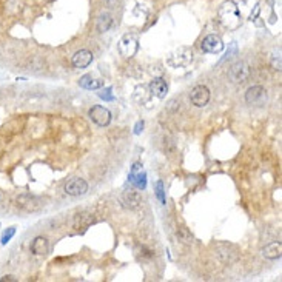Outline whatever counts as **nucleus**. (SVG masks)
Masks as SVG:
<instances>
[{
    "label": "nucleus",
    "mask_w": 282,
    "mask_h": 282,
    "mask_svg": "<svg viewBox=\"0 0 282 282\" xmlns=\"http://www.w3.org/2000/svg\"><path fill=\"white\" fill-rule=\"evenodd\" d=\"M218 17H219V22L223 28L227 30H238L241 26V13H239V6L231 2V0H227L223 2L218 11Z\"/></svg>",
    "instance_id": "1"
},
{
    "label": "nucleus",
    "mask_w": 282,
    "mask_h": 282,
    "mask_svg": "<svg viewBox=\"0 0 282 282\" xmlns=\"http://www.w3.org/2000/svg\"><path fill=\"white\" fill-rule=\"evenodd\" d=\"M119 53L126 57V59H130V57H133L136 53H138L139 50V40L138 37H136L134 34H125L121 40H119Z\"/></svg>",
    "instance_id": "2"
},
{
    "label": "nucleus",
    "mask_w": 282,
    "mask_h": 282,
    "mask_svg": "<svg viewBox=\"0 0 282 282\" xmlns=\"http://www.w3.org/2000/svg\"><path fill=\"white\" fill-rule=\"evenodd\" d=\"M250 76V68L245 62H236L230 66L228 77L233 83H244Z\"/></svg>",
    "instance_id": "3"
},
{
    "label": "nucleus",
    "mask_w": 282,
    "mask_h": 282,
    "mask_svg": "<svg viewBox=\"0 0 282 282\" xmlns=\"http://www.w3.org/2000/svg\"><path fill=\"white\" fill-rule=\"evenodd\" d=\"M245 101L250 105H256L261 106L267 102V91L264 86L261 85H255V86H250L245 93Z\"/></svg>",
    "instance_id": "4"
},
{
    "label": "nucleus",
    "mask_w": 282,
    "mask_h": 282,
    "mask_svg": "<svg viewBox=\"0 0 282 282\" xmlns=\"http://www.w3.org/2000/svg\"><path fill=\"white\" fill-rule=\"evenodd\" d=\"M16 202H17L19 208H22V210H25L28 213L39 211L43 205L40 199L36 198V196H31V194H20V196L16 199Z\"/></svg>",
    "instance_id": "5"
},
{
    "label": "nucleus",
    "mask_w": 282,
    "mask_h": 282,
    "mask_svg": "<svg viewBox=\"0 0 282 282\" xmlns=\"http://www.w3.org/2000/svg\"><path fill=\"white\" fill-rule=\"evenodd\" d=\"M193 60V53L188 50V48H181L176 53H173L168 57V65H171L173 68H181V66H187L190 65Z\"/></svg>",
    "instance_id": "6"
},
{
    "label": "nucleus",
    "mask_w": 282,
    "mask_h": 282,
    "mask_svg": "<svg viewBox=\"0 0 282 282\" xmlns=\"http://www.w3.org/2000/svg\"><path fill=\"white\" fill-rule=\"evenodd\" d=\"M190 101H191V103L194 106H199V108H202V106H205L210 102V90L207 88L205 85L194 86V88L191 90V93H190Z\"/></svg>",
    "instance_id": "7"
},
{
    "label": "nucleus",
    "mask_w": 282,
    "mask_h": 282,
    "mask_svg": "<svg viewBox=\"0 0 282 282\" xmlns=\"http://www.w3.org/2000/svg\"><path fill=\"white\" fill-rule=\"evenodd\" d=\"M90 118L94 123H97L99 126H106L110 125L111 122V113L108 108H105V106H101V105H96L90 110Z\"/></svg>",
    "instance_id": "8"
},
{
    "label": "nucleus",
    "mask_w": 282,
    "mask_h": 282,
    "mask_svg": "<svg viewBox=\"0 0 282 282\" xmlns=\"http://www.w3.org/2000/svg\"><path fill=\"white\" fill-rule=\"evenodd\" d=\"M202 50L205 53H210V54H219L222 50H223V42L222 39L216 34H210L207 36L205 39L202 40L201 43Z\"/></svg>",
    "instance_id": "9"
},
{
    "label": "nucleus",
    "mask_w": 282,
    "mask_h": 282,
    "mask_svg": "<svg viewBox=\"0 0 282 282\" xmlns=\"http://www.w3.org/2000/svg\"><path fill=\"white\" fill-rule=\"evenodd\" d=\"M121 202L123 203V207L130 208V210H134V208H138L142 203V196H141L139 191H136L134 188H131V190H126V191L122 193Z\"/></svg>",
    "instance_id": "10"
},
{
    "label": "nucleus",
    "mask_w": 282,
    "mask_h": 282,
    "mask_svg": "<svg viewBox=\"0 0 282 282\" xmlns=\"http://www.w3.org/2000/svg\"><path fill=\"white\" fill-rule=\"evenodd\" d=\"M65 191H66V194H70V196H82V194L88 191V183H86L83 179L76 178L66 183Z\"/></svg>",
    "instance_id": "11"
},
{
    "label": "nucleus",
    "mask_w": 282,
    "mask_h": 282,
    "mask_svg": "<svg viewBox=\"0 0 282 282\" xmlns=\"http://www.w3.org/2000/svg\"><path fill=\"white\" fill-rule=\"evenodd\" d=\"M150 88V93L151 96L158 97V99H163L165 96H167L168 93V86H167V82H165L163 79H161V77H156V79H153L148 85Z\"/></svg>",
    "instance_id": "12"
},
{
    "label": "nucleus",
    "mask_w": 282,
    "mask_h": 282,
    "mask_svg": "<svg viewBox=\"0 0 282 282\" xmlns=\"http://www.w3.org/2000/svg\"><path fill=\"white\" fill-rule=\"evenodd\" d=\"M93 62V53L88 50H81L73 56V65L76 68H86Z\"/></svg>",
    "instance_id": "13"
},
{
    "label": "nucleus",
    "mask_w": 282,
    "mask_h": 282,
    "mask_svg": "<svg viewBox=\"0 0 282 282\" xmlns=\"http://www.w3.org/2000/svg\"><path fill=\"white\" fill-rule=\"evenodd\" d=\"M48 250H50V244H48V239L43 238V236H37L34 241H33V244H31V251H33V255L36 256H45Z\"/></svg>",
    "instance_id": "14"
},
{
    "label": "nucleus",
    "mask_w": 282,
    "mask_h": 282,
    "mask_svg": "<svg viewBox=\"0 0 282 282\" xmlns=\"http://www.w3.org/2000/svg\"><path fill=\"white\" fill-rule=\"evenodd\" d=\"M281 255H282L281 242H273V244H268L267 247L262 248V256L265 259H279Z\"/></svg>",
    "instance_id": "15"
},
{
    "label": "nucleus",
    "mask_w": 282,
    "mask_h": 282,
    "mask_svg": "<svg viewBox=\"0 0 282 282\" xmlns=\"http://www.w3.org/2000/svg\"><path fill=\"white\" fill-rule=\"evenodd\" d=\"M79 85L82 86V88H85V90H101L102 86H103V81L94 79L93 76L85 74L83 77H81Z\"/></svg>",
    "instance_id": "16"
},
{
    "label": "nucleus",
    "mask_w": 282,
    "mask_h": 282,
    "mask_svg": "<svg viewBox=\"0 0 282 282\" xmlns=\"http://www.w3.org/2000/svg\"><path fill=\"white\" fill-rule=\"evenodd\" d=\"M128 181H130L138 190H145V187H147V174H145L142 170H141V171H136V173H130Z\"/></svg>",
    "instance_id": "17"
},
{
    "label": "nucleus",
    "mask_w": 282,
    "mask_h": 282,
    "mask_svg": "<svg viewBox=\"0 0 282 282\" xmlns=\"http://www.w3.org/2000/svg\"><path fill=\"white\" fill-rule=\"evenodd\" d=\"M113 26V17L108 13H103L99 16V20H97V30L99 33H106Z\"/></svg>",
    "instance_id": "18"
},
{
    "label": "nucleus",
    "mask_w": 282,
    "mask_h": 282,
    "mask_svg": "<svg viewBox=\"0 0 282 282\" xmlns=\"http://www.w3.org/2000/svg\"><path fill=\"white\" fill-rule=\"evenodd\" d=\"M176 236H178V239L182 242V244L191 245L194 242V236L191 235V231L187 227H179L178 231H176Z\"/></svg>",
    "instance_id": "19"
},
{
    "label": "nucleus",
    "mask_w": 282,
    "mask_h": 282,
    "mask_svg": "<svg viewBox=\"0 0 282 282\" xmlns=\"http://www.w3.org/2000/svg\"><path fill=\"white\" fill-rule=\"evenodd\" d=\"M91 222H93V216H90V215H77L76 216V222H74V227L81 230V228L88 227Z\"/></svg>",
    "instance_id": "20"
},
{
    "label": "nucleus",
    "mask_w": 282,
    "mask_h": 282,
    "mask_svg": "<svg viewBox=\"0 0 282 282\" xmlns=\"http://www.w3.org/2000/svg\"><path fill=\"white\" fill-rule=\"evenodd\" d=\"M14 235H16V227H9V228H6V230L3 231V235H2V239H0V241H2V244L6 245L8 242L11 241V238H13Z\"/></svg>",
    "instance_id": "21"
},
{
    "label": "nucleus",
    "mask_w": 282,
    "mask_h": 282,
    "mask_svg": "<svg viewBox=\"0 0 282 282\" xmlns=\"http://www.w3.org/2000/svg\"><path fill=\"white\" fill-rule=\"evenodd\" d=\"M99 97L101 99H103V101H106V102H113L114 101V96H113V88H105V90H101V93H99Z\"/></svg>",
    "instance_id": "22"
},
{
    "label": "nucleus",
    "mask_w": 282,
    "mask_h": 282,
    "mask_svg": "<svg viewBox=\"0 0 282 282\" xmlns=\"http://www.w3.org/2000/svg\"><path fill=\"white\" fill-rule=\"evenodd\" d=\"M156 196L161 203H165V191H163V182L158 181L156 182Z\"/></svg>",
    "instance_id": "23"
},
{
    "label": "nucleus",
    "mask_w": 282,
    "mask_h": 282,
    "mask_svg": "<svg viewBox=\"0 0 282 282\" xmlns=\"http://www.w3.org/2000/svg\"><path fill=\"white\" fill-rule=\"evenodd\" d=\"M238 53V46H236V43L233 42L231 43V46H230V51H227V54H225V57H223V59L221 60V62H223V60H227V59H231L233 56H235Z\"/></svg>",
    "instance_id": "24"
},
{
    "label": "nucleus",
    "mask_w": 282,
    "mask_h": 282,
    "mask_svg": "<svg viewBox=\"0 0 282 282\" xmlns=\"http://www.w3.org/2000/svg\"><path fill=\"white\" fill-rule=\"evenodd\" d=\"M273 66H275V70L281 71V57H279V54H278V57L276 56L273 57Z\"/></svg>",
    "instance_id": "25"
},
{
    "label": "nucleus",
    "mask_w": 282,
    "mask_h": 282,
    "mask_svg": "<svg viewBox=\"0 0 282 282\" xmlns=\"http://www.w3.org/2000/svg\"><path fill=\"white\" fill-rule=\"evenodd\" d=\"M142 128H143V122L139 121L138 123H136V126H134V134H141Z\"/></svg>",
    "instance_id": "26"
},
{
    "label": "nucleus",
    "mask_w": 282,
    "mask_h": 282,
    "mask_svg": "<svg viewBox=\"0 0 282 282\" xmlns=\"http://www.w3.org/2000/svg\"><path fill=\"white\" fill-rule=\"evenodd\" d=\"M16 282L17 279L14 278V276H11V275H8V276H3V278H0V282Z\"/></svg>",
    "instance_id": "27"
},
{
    "label": "nucleus",
    "mask_w": 282,
    "mask_h": 282,
    "mask_svg": "<svg viewBox=\"0 0 282 282\" xmlns=\"http://www.w3.org/2000/svg\"><path fill=\"white\" fill-rule=\"evenodd\" d=\"M105 2L108 3V5H114L116 2H118V0H105Z\"/></svg>",
    "instance_id": "28"
},
{
    "label": "nucleus",
    "mask_w": 282,
    "mask_h": 282,
    "mask_svg": "<svg viewBox=\"0 0 282 282\" xmlns=\"http://www.w3.org/2000/svg\"><path fill=\"white\" fill-rule=\"evenodd\" d=\"M236 2H239V3H245L247 0H236Z\"/></svg>",
    "instance_id": "29"
}]
</instances>
